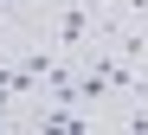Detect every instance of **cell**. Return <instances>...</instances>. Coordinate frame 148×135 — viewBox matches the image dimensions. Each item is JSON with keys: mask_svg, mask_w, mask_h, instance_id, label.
<instances>
[{"mask_svg": "<svg viewBox=\"0 0 148 135\" xmlns=\"http://www.w3.org/2000/svg\"><path fill=\"white\" fill-rule=\"evenodd\" d=\"M0 7H13V0H0Z\"/></svg>", "mask_w": 148, "mask_h": 135, "instance_id": "7a4b0ae2", "label": "cell"}, {"mask_svg": "<svg viewBox=\"0 0 148 135\" xmlns=\"http://www.w3.org/2000/svg\"><path fill=\"white\" fill-rule=\"evenodd\" d=\"M97 19H103L97 0H52V39H58L64 58H71V51H84V45L97 39Z\"/></svg>", "mask_w": 148, "mask_h": 135, "instance_id": "6da1fadb", "label": "cell"}]
</instances>
